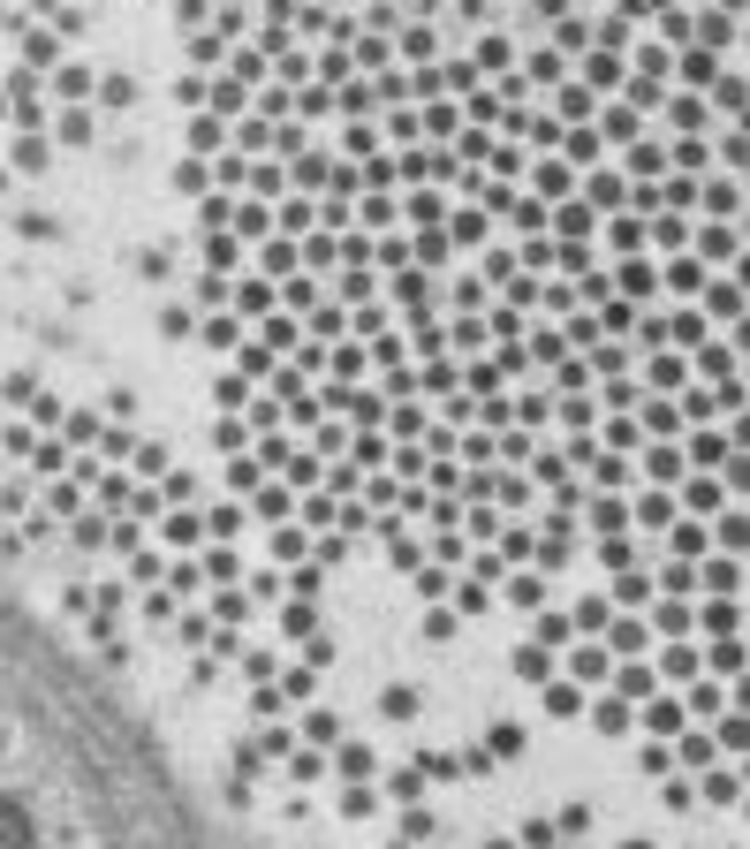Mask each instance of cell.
I'll return each instance as SVG.
<instances>
[{
	"label": "cell",
	"instance_id": "cell-1",
	"mask_svg": "<svg viewBox=\"0 0 750 849\" xmlns=\"http://www.w3.org/2000/svg\"><path fill=\"white\" fill-rule=\"evenodd\" d=\"M0 849H205L114 682L0 592Z\"/></svg>",
	"mask_w": 750,
	"mask_h": 849
}]
</instances>
